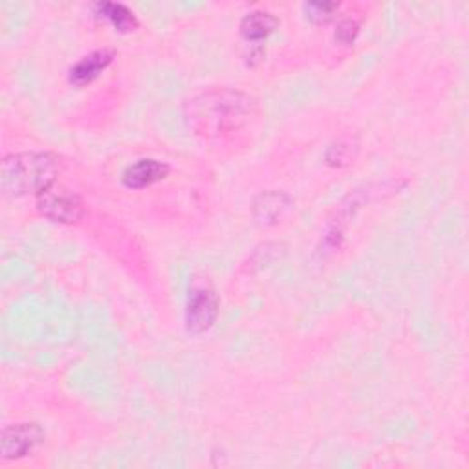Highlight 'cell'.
I'll list each match as a JSON object with an SVG mask.
<instances>
[{"mask_svg":"<svg viewBox=\"0 0 469 469\" xmlns=\"http://www.w3.org/2000/svg\"><path fill=\"white\" fill-rule=\"evenodd\" d=\"M358 152V145L352 139H340L327 150V164L332 168L349 166Z\"/></svg>","mask_w":469,"mask_h":469,"instance_id":"obj_11","label":"cell"},{"mask_svg":"<svg viewBox=\"0 0 469 469\" xmlns=\"http://www.w3.org/2000/svg\"><path fill=\"white\" fill-rule=\"evenodd\" d=\"M116 54L112 50H97L83 57L70 68V83L76 87H85L96 81L114 61Z\"/></svg>","mask_w":469,"mask_h":469,"instance_id":"obj_7","label":"cell"},{"mask_svg":"<svg viewBox=\"0 0 469 469\" xmlns=\"http://www.w3.org/2000/svg\"><path fill=\"white\" fill-rule=\"evenodd\" d=\"M94 8H96V15L101 17V19H107L116 28V32L130 34V32H134L139 26L136 15L127 6H123V5L99 3Z\"/></svg>","mask_w":469,"mask_h":469,"instance_id":"obj_10","label":"cell"},{"mask_svg":"<svg viewBox=\"0 0 469 469\" xmlns=\"http://www.w3.org/2000/svg\"><path fill=\"white\" fill-rule=\"evenodd\" d=\"M338 10H340V5H336V3H310L304 6L306 17L316 25L331 23Z\"/></svg>","mask_w":469,"mask_h":469,"instance_id":"obj_12","label":"cell"},{"mask_svg":"<svg viewBox=\"0 0 469 469\" xmlns=\"http://www.w3.org/2000/svg\"><path fill=\"white\" fill-rule=\"evenodd\" d=\"M61 158L54 152H17L10 154L0 166V188L5 195L21 199L39 197L57 184Z\"/></svg>","mask_w":469,"mask_h":469,"instance_id":"obj_2","label":"cell"},{"mask_svg":"<svg viewBox=\"0 0 469 469\" xmlns=\"http://www.w3.org/2000/svg\"><path fill=\"white\" fill-rule=\"evenodd\" d=\"M257 112V101L235 88H211L186 103L189 127L206 138H220L250 123Z\"/></svg>","mask_w":469,"mask_h":469,"instance_id":"obj_1","label":"cell"},{"mask_svg":"<svg viewBox=\"0 0 469 469\" xmlns=\"http://www.w3.org/2000/svg\"><path fill=\"white\" fill-rule=\"evenodd\" d=\"M171 168L166 162L143 158L134 164H130L123 171V186L128 189H145L148 186H154L156 182H162L169 177Z\"/></svg>","mask_w":469,"mask_h":469,"instance_id":"obj_6","label":"cell"},{"mask_svg":"<svg viewBox=\"0 0 469 469\" xmlns=\"http://www.w3.org/2000/svg\"><path fill=\"white\" fill-rule=\"evenodd\" d=\"M290 204H291V200L286 193L266 191V193H260L259 197H255L253 206H251V213H253V219L259 224L271 226L288 211Z\"/></svg>","mask_w":469,"mask_h":469,"instance_id":"obj_8","label":"cell"},{"mask_svg":"<svg viewBox=\"0 0 469 469\" xmlns=\"http://www.w3.org/2000/svg\"><path fill=\"white\" fill-rule=\"evenodd\" d=\"M220 301L215 290L208 286L193 288L186 308V329L193 336L208 332L219 320Z\"/></svg>","mask_w":469,"mask_h":469,"instance_id":"obj_4","label":"cell"},{"mask_svg":"<svg viewBox=\"0 0 469 469\" xmlns=\"http://www.w3.org/2000/svg\"><path fill=\"white\" fill-rule=\"evenodd\" d=\"M39 213L56 224H76L85 217L83 199L66 186L54 184L37 197Z\"/></svg>","mask_w":469,"mask_h":469,"instance_id":"obj_3","label":"cell"},{"mask_svg":"<svg viewBox=\"0 0 469 469\" xmlns=\"http://www.w3.org/2000/svg\"><path fill=\"white\" fill-rule=\"evenodd\" d=\"M360 36V23L354 19H343L336 30V41L343 46H352Z\"/></svg>","mask_w":469,"mask_h":469,"instance_id":"obj_13","label":"cell"},{"mask_svg":"<svg viewBox=\"0 0 469 469\" xmlns=\"http://www.w3.org/2000/svg\"><path fill=\"white\" fill-rule=\"evenodd\" d=\"M279 28V21L270 12H251L240 21V36L248 43H260Z\"/></svg>","mask_w":469,"mask_h":469,"instance_id":"obj_9","label":"cell"},{"mask_svg":"<svg viewBox=\"0 0 469 469\" xmlns=\"http://www.w3.org/2000/svg\"><path fill=\"white\" fill-rule=\"evenodd\" d=\"M45 442V431L36 422H21L3 429L0 434V454L3 460H21L37 451Z\"/></svg>","mask_w":469,"mask_h":469,"instance_id":"obj_5","label":"cell"}]
</instances>
